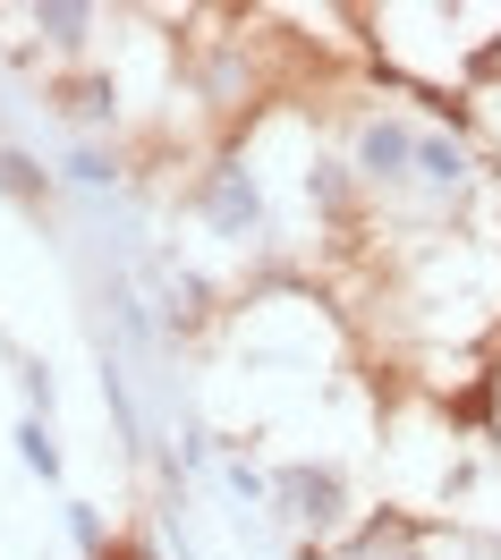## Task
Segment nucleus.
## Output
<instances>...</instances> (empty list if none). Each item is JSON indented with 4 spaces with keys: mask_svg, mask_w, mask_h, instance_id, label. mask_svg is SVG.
Listing matches in <instances>:
<instances>
[{
    "mask_svg": "<svg viewBox=\"0 0 501 560\" xmlns=\"http://www.w3.org/2000/svg\"><path fill=\"white\" fill-rule=\"evenodd\" d=\"M399 153H408V137H383V128L365 137V162H374V171H399Z\"/></svg>",
    "mask_w": 501,
    "mask_h": 560,
    "instance_id": "f257e3e1",
    "label": "nucleus"
}]
</instances>
